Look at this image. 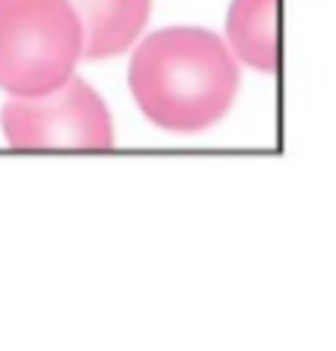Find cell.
<instances>
[{
    "label": "cell",
    "mask_w": 336,
    "mask_h": 351,
    "mask_svg": "<svg viewBox=\"0 0 336 351\" xmlns=\"http://www.w3.org/2000/svg\"><path fill=\"white\" fill-rule=\"evenodd\" d=\"M128 84L149 122L176 134H197L232 108L238 63L215 33L170 27L137 48Z\"/></svg>",
    "instance_id": "1"
},
{
    "label": "cell",
    "mask_w": 336,
    "mask_h": 351,
    "mask_svg": "<svg viewBox=\"0 0 336 351\" xmlns=\"http://www.w3.org/2000/svg\"><path fill=\"white\" fill-rule=\"evenodd\" d=\"M226 36L235 57L259 72H277V0H232Z\"/></svg>",
    "instance_id": "5"
},
{
    "label": "cell",
    "mask_w": 336,
    "mask_h": 351,
    "mask_svg": "<svg viewBox=\"0 0 336 351\" xmlns=\"http://www.w3.org/2000/svg\"><path fill=\"white\" fill-rule=\"evenodd\" d=\"M81 19L84 57L108 60L128 51L149 21L152 0H69Z\"/></svg>",
    "instance_id": "4"
},
{
    "label": "cell",
    "mask_w": 336,
    "mask_h": 351,
    "mask_svg": "<svg viewBox=\"0 0 336 351\" xmlns=\"http://www.w3.org/2000/svg\"><path fill=\"white\" fill-rule=\"evenodd\" d=\"M3 131L15 149L113 146L110 110L81 77H69L45 95H15L3 108Z\"/></svg>",
    "instance_id": "3"
},
{
    "label": "cell",
    "mask_w": 336,
    "mask_h": 351,
    "mask_svg": "<svg viewBox=\"0 0 336 351\" xmlns=\"http://www.w3.org/2000/svg\"><path fill=\"white\" fill-rule=\"evenodd\" d=\"M81 57L84 30L69 0H0V90L45 95Z\"/></svg>",
    "instance_id": "2"
}]
</instances>
